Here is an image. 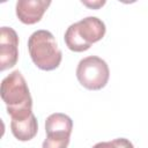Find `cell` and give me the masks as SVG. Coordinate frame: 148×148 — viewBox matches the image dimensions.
<instances>
[{"mask_svg": "<svg viewBox=\"0 0 148 148\" xmlns=\"http://www.w3.org/2000/svg\"><path fill=\"white\" fill-rule=\"evenodd\" d=\"M0 95L12 119L25 118L32 113V98L20 71L12 72L2 80Z\"/></svg>", "mask_w": 148, "mask_h": 148, "instance_id": "6da1fadb", "label": "cell"}, {"mask_svg": "<svg viewBox=\"0 0 148 148\" xmlns=\"http://www.w3.org/2000/svg\"><path fill=\"white\" fill-rule=\"evenodd\" d=\"M28 50L34 64L42 71H53L59 67L62 53L54 36L47 30H37L28 39Z\"/></svg>", "mask_w": 148, "mask_h": 148, "instance_id": "7a4b0ae2", "label": "cell"}, {"mask_svg": "<svg viewBox=\"0 0 148 148\" xmlns=\"http://www.w3.org/2000/svg\"><path fill=\"white\" fill-rule=\"evenodd\" d=\"M104 22L96 16H87L71 24L64 36L66 46L74 52L87 51L91 44L101 40L105 35Z\"/></svg>", "mask_w": 148, "mask_h": 148, "instance_id": "3957f363", "label": "cell"}, {"mask_svg": "<svg viewBox=\"0 0 148 148\" xmlns=\"http://www.w3.org/2000/svg\"><path fill=\"white\" fill-rule=\"evenodd\" d=\"M76 77L86 89L99 90L106 86L110 77V69L102 58L89 56L80 60L76 67Z\"/></svg>", "mask_w": 148, "mask_h": 148, "instance_id": "277c9868", "label": "cell"}, {"mask_svg": "<svg viewBox=\"0 0 148 148\" xmlns=\"http://www.w3.org/2000/svg\"><path fill=\"white\" fill-rule=\"evenodd\" d=\"M73 128L72 119L60 112L50 114L45 120L46 139L42 148H67Z\"/></svg>", "mask_w": 148, "mask_h": 148, "instance_id": "5b68a950", "label": "cell"}, {"mask_svg": "<svg viewBox=\"0 0 148 148\" xmlns=\"http://www.w3.org/2000/svg\"><path fill=\"white\" fill-rule=\"evenodd\" d=\"M18 59V37L10 27L0 30V69L6 71L16 65Z\"/></svg>", "mask_w": 148, "mask_h": 148, "instance_id": "8992f818", "label": "cell"}, {"mask_svg": "<svg viewBox=\"0 0 148 148\" xmlns=\"http://www.w3.org/2000/svg\"><path fill=\"white\" fill-rule=\"evenodd\" d=\"M50 5V0H18L16 16L24 24H35L40 21Z\"/></svg>", "mask_w": 148, "mask_h": 148, "instance_id": "52a82bcc", "label": "cell"}, {"mask_svg": "<svg viewBox=\"0 0 148 148\" xmlns=\"http://www.w3.org/2000/svg\"><path fill=\"white\" fill-rule=\"evenodd\" d=\"M10 130L13 135L20 141H29L35 138L38 132L37 119L34 113L25 118L21 119H12Z\"/></svg>", "mask_w": 148, "mask_h": 148, "instance_id": "ba28073f", "label": "cell"}, {"mask_svg": "<svg viewBox=\"0 0 148 148\" xmlns=\"http://www.w3.org/2000/svg\"><path fill=\"white\" fill-rule=\"evenodd\" d=\"M92 148H134L133 143L125 138H118L112 141H104L96 143Z\"/></svg>", "mask_w": 148, "mask_h": 148, "instance_id": "9c48e42d", "label": "cell"}, {"mask_svg": "<svg viewBox=\"0 0 148 148\" xmlns=\"http://www.w3.org/2000/svg\"><path fill=\"white\" fill-rule=\"evenodd\" d=\"M82 3L86 5V6H88V7H90V8L97 9V8L102 7V6L105 3V1L103 0V1H92V2H89V1H83V0H82Z\"/></svg>", "mask_w": 148, "mask_h": 148, "instance_id": "30bf717a", "label": "cell"}]
</instances>
